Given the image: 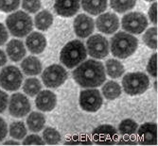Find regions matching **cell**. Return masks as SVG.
<instances>
[{"instance_id": "cell-16", "label": "cell", "mask_w": 158, "mask_h": 146, "mask_svg": "<svg viewBox=\"0 0 158 146\" xmlns=\"http://www.w3.org/2000/svg\"><path fill=\"white\" fill-rule=\"evenodd\" d=\"M139 141L143 145H155L157 143V125L153 123H145L138 129Z\"/></svg>"}, {"instance_id": "cell-4", "label": "cell", "mask_w": 158, "mask_h": 146, "mask_svg": "<svg viewBox=\"0 0 158 146\" xmlns=\"http://www.w3.org/2000/svg\"><path fill=\"white\" fill-rule=\"evenodd\" d=\"M6 25L12 36L22 38L32 31V19L24 11H15L6 19Z\"/></svg>"}, {"instance_id": "cell-21", "label": "cell", "mask_w": 158, "mask_h": 146, "mask_svg": "<svg viewBox=\"0 0 158 146\" xmlns=\"http://www.w3.org/2000/svg\"><path fill=\"white\" fill-rule=\"evenodd\" d=\"M82 9L92 15L102 13L107 8V0H81Z\"/></svg>"}, {"instance_id": "cell-31", "label": "cell", "mask_w": 158, "mask_h": 146, "mask_svg": "<svg viewBox=\"0 0 158 146\" xmlns=\"http://www.w3.org/2000/svg\"><path fill=\"white\" fill-rule=\"evenodd\" d=\"M143 41L146 43V45L152 49L157 48V29L156 27H151L145 32L143 36Z\"/></svg>"}, {"instance_id": "cell-10", "label": "cell", "mask_w": 158, "mask_h": 146, "mask_svg": "<svg viewBox=\"0 0 158 146\" xmlns=\"http://www.w3.org/2000/svg\"><path fill=\"white\" fill-rule=\"evenodd\" d=\"M89 56L95 58H103L109 54V42L107 39L102 35L97 34L90 37L86 42Z\"/></svg>"}, {"instance_id": "cell-24", "label": "cell", "mask_w": 158, "mask_h": 146, "mask_svg": "<svg viewBox=\"0 0 158 146\" xmlns=\"http://www.w3.org/2000/svg\"><path fill=\"white\" fill-rule=\"evenodd\" d=\"M103 96L108 100H114L120 96L121 87L114 81H109L102 87Z\"/></svg>"}, {"instance_id": "cell-39", "label": "cell", "mask_w": 158, "mask_h": 146, "mask_svg": "<svg viewBox=\"0 0 158 146\" xmlns=\"http://www.w3.org/2000/svg\"><path fill=\"white\" fill-rule=\"evenodd\" d=\"M8 134V128H7V124L6 122L0 118V141H2Z\"/></svg>"}, {"instance_id": "cell-3", "label": "cell", "mask_w": 158, "mask_h": 146, "mask_svg": "<svg viewBox=\"0 0 158 146\" xmlns=\"http://www.w3.org/2000/svg\"><path fill=\"white\" fill-rule=\"evenodd\" d=\"M86 57L87 51L83 43L79 40H73L67 42L61 51V62L67 68L72 69L82 62Z\"/></svg>"}, {"instance_id": "cell-42", "label": "cell", "mask_w": 158, "mask_h": 146, "mask_svg": "<svg viewBox=\"0 0 158 146\" xmlns=\"http://www.w3.org/2000/svg\"><path fill=\"white\" fill-rule=\"evenodd\" d=\"M154 89H155V90H157V81H155V82H154Z\"/></svg>"}, {"instance_id": "cell-13", "label": "cell", "mask_w": 158, "mask_h": 146, "mask_svg": "<svg viewBox=\"0 0 158 146\" xmlns=\"http://www.w3.org/2000/svg\"><path fill=\"white\" fill-rule=\"evenodd\" d=\"M97 28L105 34H113L119 27V19L114 13L107 12L99 15L96 21Z\"/></svg>"}, {"instance_id": "cell-20", "label": "cell", "mask_w": 158, "mask_h": 146, "mask_svg": "<svg viewBox=\"0 0 158 146\" xmlns=\"http://www.w3.org/2000/svg\"><path fill=\"white\" fill-rule=\"evenodd\" d=\"M21 69L27 76H37L42 72V63L36 57L31 56L21 62Z\"/></svg>"}, {"instance_id": "cell-27", "label": "cell", "mask_w": 158, "mask_h": 146, "mask_svg": "<svg viewBox=\"0 0 158 146\" xmlns=\"http://www.w3.org/2000/svg\"><path fill=\"white\" fill-rule=\"evenodd\" d=\"M41 89H42L41 82L35 77L27 78L23 85L24 92L31 97H33L36 94H38V93L41 91Z\"/></svg>"}, {"instance_id": "cell-11", "label": "cell", "mask_w": 158, "mask_h": 146, "mask_svg": "<svg viewBox=\"0 0 158 146\" xmlns=\"http://www.w3.org/2000/svg\"><path fill=\"white\" fill-rule=\"evenodd\" d=\"M31 103L28 99L20 93H16L10 96L9 103V110L11 116L15 118L26 116L31 111Z\"/></svg>"}, {"instance_id": "cell-37", "label": "cell", "mask_w": 158, "mask_h": 146, "mask_svg": "<svg viewBox=\"0 0 158 146\" xmlns=\"http://www.w3.org/2000/svg\"><path fill=\"white\" fill-rule=\"evenodd\" d=\"M8 38H9V33L7 28L5 27L4 25L0 23V45H3L8 41Z\"/></svg>"}, {"instance_id": "cell-38", "label": "cell", "mask_w": 158, "mask_h": 146, "mask_svg": "<svg viewBox=\"0 0 158 146\" xmlns=\"http://www.w3.org/2000/svg\"><path fill=\"white\" fill-rule=\"evenodd\" d=\"M156 10H157V4L153 3L150 10H149V18L152 21V24L156 25L157 24V16H156Z\"/></svg>"}, {"instance_id": "cell-41", "label": "cell", "mask_w": 158, "mask_h": 146, "mask_svg": "<svg viewBox=\"0 0 158 146\" xmlns=\"http://www.w3.org/2000/svg\"><path fill=\"white\" fill-rule=\"evenodd\" d=\"M9 144H11V145H18L19 143L17 141H14V140H8L4 143V145H9Z\"/></svg>"}, {"instance_id": "cell-32", "label": "cell", "mask_w": 158, "mask_h": 146, "mask_svg": "<svg viewBox=\"0 0 158 146\" xmlns=\"http://www.w3.org/2000/svg\"><path fill=\"white\" fill-rule=\"evenodd\" d=\"M20 0H0V10L10 12L18 9Z\"/></svg>"}, {"instance_id": "cell-7", "label": "cell", "mask_w": 158, "mask_h": 146, "mask_svg": "<svg viewBox=\"0 0 158 146\" xmlns=\"http://www.w3.org/2000/svg\"><path fill=\"white\" fill-rule=\"evenodd\" d=\"M67 78V72L58 64H53L46 68L43 72L42 79L44 85L50 89H56L64 83Z\"/></svg>"}, {"instance_id": "cell-33", "label": "cell", "mask_w": 158, "mask_h": 146, "mask_svg": "<svg viewBox=\"0 0 158 146\" xmlns=\"http://www.w3.org/2000/svg\"><path fill=\"white\" fill-rule=\"evenodd\" d=\"M22 7L30 13H35L41 9L40 0H23Z\"/></svg>"}, {"instance_id": "cell-40", "label": "cell", "mask_w": 158, "mask_h": 146, "mask_svg": "<svg viewBox=\"0 0 158 146\" xmlns=\"http://www.w3.org/2000/svg\"><path fill=\"white\" fill-rule=\"evenodd\" d=\"M7 63V56L5 55L4 51L0 49V66H3Z\"/></svg>"}, {"instance_id": "cell-19", "label": "cell", "mask_w": 158, "mask_h": 146, "mask_svg": "<svg viewBox=\"0 0 158 146\" xmlns=\"http://www.w3.org/2000/svg\"><path fill=\"white\" fill-rule=\"evenodd\" d=\"M7 55L14 62L20 61L26 56V48L22 41L11 40L7 45Z\"/></svg>"}, {"instance_id": "cell-15", "label": "cell", "mask_w": 158, "mask_h": 146, "mask_svg": "<svg viewBox=\"0 0 158 146\" xmlns=\"http://www.w3.org/2000/svg\"><path fill=\"white\" fill-rule=\"evenodd\" d=\"M81 0H56L54 9L63 17H72L80 10Z\"/></svg>"}, {"instance_id": "cell-34", "label": "cell", "mask_w": 158, "mask_h": 146, "mask_svg": "<svg viewBox=\"0 0 158 146\" xmlns=\"http://www.w3.org/2000/svg\"><path fill=\"white\" fill-rule=\"evenodd\" d=\"M157 54H152L149 63L147 65V71L152 77H157Z\"/></svg>"}, {"instance_id": "cell-36", "label": "cell", "mask_w": 158, "mask_h": 146, "mask_svg": "<svg viewBox=\"0 0 158 146\" xmlns=\"http://www.w3.org/2000/svg\"><path fill=\"white\" fill-rule=\"evenodd\" d=\"M8 94L0 90V113L5 111L8 106Z\"/></svg>"}, {"instance_id": "cell-5", "label": "cell", "mask_w": 158, "mask_h": 146, "mask_svg": "<svg viewBox=\"0 0 158 146\" xmlns=\"http://www.w3.org/2000/svg\"><path fill=\"white\" fill-rule=\"evenodd\" d=\"M122 86L127 94L137 95L149 89L150 79L144 73H129L122 79Z\"/></svg>"}, {"instance_id": "cell-2", "label": "cell", "mask_w": 158, "mask_h": 146, "mask_svg": "<svg viewBox=\"0 0 158 146\" xmlns=\"http://www.w3.org/2000/svg\"><path fill=\"white\" fill-rule=\"evenodd\" d=\"M138 45L135 37L126 32H118L111 39V52L118 58H126L132 56Z\"/></svg>"}, {"instance_id": "cell-14", "label": "cell", "mask_w": 158, "mask_h": 146, "mask_svg": "<svg viewBox=\"0 0 158 146\" xmlns=\"http://www.w3.org/2000/svg\"><path fill=\"white\" fill-rule=\"evenodd\" d=\"M94 20L86 14H80L74 20V31L80 38H87L94 32Z\"/></svg>"}, {"instance_id": "cell-8", "label": "cell", "mask_w": 158, "mask_h": 146, "mask_svg": "<svg viewBox=\"0 0 158 146\" xmlns=\"http://www.w3.org/2000/svg\"><path fill=\"white\" fill-rule=\"evenodd\" d=\"M148 26L147 17L141 12H130L122 18V27L127 32L140 34Z\"/></svg>"}, {"instance_id": "cell-9", "label": "cell", "mask_w": 158, "mask_h": 146, "mask_svg": "<svg viewBox=\"0 0 158 146\" xmlns=\"http://www.w3.org/2000/svg\"><path fill=\"white\" fill-rule=\"evenodd\" d=\"M102 96L98 90H85L81 92L80 94V106L88 112H96L102 106Z\"/></svg>"}, {"instance_id": "cell-23", "label": "cell", "mask_w": 158, "mask_h": 146, "mask_svg": "<svg viewBox=\"0 0 158 146\" xmlns=\"http://www.w3.org/2000/svg\"><path fill=\"white\" fill-rule=\"evenodd\" d=\"M34 23L39 30H48L53 23V16L48 10H42L35 16Z\"/></svg>"}, {"instance_id": "cell-1", "label": "cell", "mask_w": 158, "mask_h": 146, "mask_svg": "<svg viewBox=\"0 0 158 146\" xmlns=\"http://www.w3.org/2000/svg\"><path fill=\"white\" fill-rule=\"evenodd\" d=\"M75 81L82 88H96L103 84L106 80L103 64L94 60L81 63L73 71Z\"/></svg>"}, {"instance_id": "cell-12", "label": "cell", "mask_w": 158, "mask_h": 146, "mask_svg": "<svg viewBox=\"0 0 158 146\" xmlns=\"http://www.w3.org/2000/svg\"><path fill=\"white\" fill-rule=\"evenodd\" d=\"M94 141L99 145H110L116 143L118 135V131L114 126L104 124L97 127L92 133Z\"/></svg>"}, {"instance_id": "cell-29", "label": "cell", "mask_w": 158, "mask_h": 146, "mask_svg": "<svg viewBox=\"0 0 158 146\" xmlns=\"http://www.w3.org/2000/svg\"><path fill=\"white\" fill-rule=\"evenodd\" d=\"M10 135L15 140H23L27 135V128L23 122H14L10 125Z\"/></svg>"}, {"instance_id": "cell-26", "label": "cell", "mask_w": 158, "mask_h": 146, "mask_svg": "<svg viewBox=\"0 0 158 146\" xmlns=\"http://www.w3.org/2000/svg\"><path fill=\"white\" fill-rule=\"evenodd\" d=\"M136 0H110L111 8L118 13H123L134 9Z\"/></svg>"}, {"instance_id": "cell-22", "label": "cell", "mask_w": 158, "mask_h": 146, "mask_svg": "<svg viewBox=\"0 0 158 146\" xmlns=\"http://www.w3.org/2000/svg\"><path fill=\"white\" fill-rule=\"evenodd\" d=\"M46 124V118L45 116L39 113V112H32L28 115L27 119V128L31 132H40L43 130Z\"/></svg>"}, {"instance_id": "cell-43", "label": "cell", "mask_w": 158, "mask_h": 146, "mask_svg": "<svg viewBox=\"0 0 158 146\" xmlns=\"http://www.w3.org/2000/svg\"><path fill=\"white\" fill-rule=\"evenodd\" d=\"M146 1H154V0H146Z\"/></svg>"}, {"instance_id": "cell-25", "label": "cell", "mask_w": 158, "mask_h": 146, "mask_svg": "<svg viewBox=\"0 0 158 146\" xmlns=\"http://www.w3.org/2000/svg\"><path fill=\"white\" fill-rule=\"evenodd\" d=\"M105 66L108 76L112 78H118L124 74L123 65L117 60H108L105 63Z\"/></svg>"}, {"instance_id": "cell-35", "label": "cell", "mask_w": 158, "mask_h": 146, "mask_svg": "<svg viewBox=\"0 0 158 146\" xmlns=\"http://www.w3.org/2000/svg\"><path fill=\"white\" fill-rule=\"evenodd\" d=\"M23 144L24 145H44L45 141L37 135H31V136H27L23 140Z\"/></svg>"}, {"instance_id": "cell-28", "label": "cell", "mask_w": 158, "mask_h": 146, "mask_svg": "<svg viewBox=\"0 0 158 146\" xmlns=\"http://www.w3.org/2000/svg\"><path fill=\"white\" fill-rule=\"evenodd\" d=\"M138 128L137 124L131 120V119H126L124 121H122L118 126V130H119V133L122 136H132L135 135L136 130Z\"/></svg>"}, {"instance_id": "cell-6", "label": "cell", "mask_w": 158, "mask_h": 146, "mask_svg": "<svg viewBox=\"0 0 158 146\" xmlns=\"http://www.w3.org/2000/svg\"><path fill=\"white\" fill-rule=\"evenodd\" d=\"M23 81L21 71L15 66H7L0 73V86L4 90L14 92L17 91Z\"/></svg>"}, {"instance_id": "cell-18", "label": "cell", "mask_w": 158, "mask_h": 146, "mask_svg": "<svg viewBox=\"0 0 158 146\" xmlns=\"http://www.w3.org/2000/svg\"><path fill=\"white\" fill-rule=\"evenodd\" d=\"M26 45L32 54H41L47 46V41L42 33L31 32L26 40Z\"/></svg>"}, {"instance_id": "cell-17", "label": "cell", "mask_w": 158, "mask_h": 146, "mask_svg": "<svg viewBox=\"0 0 158 146\" xmlns=\"http://www.w3.org/2000/svg\"><path fill=\"white\" fill-rule=\"evenodd\" d=\"M57 98L56 95L50 91H43L39 92L35 99L36 108L41 111H51L56 107Z\"/></svg>"}, {"instance_id": "cell-30", "label": "cell", "mask_w": 158, "mask_h": 146, "mask_svg": "<svg viewBox=\"0 0 158 146\" xmlns=\"http://www.w3.org/2000/svg\"><path fill=\"white\" fill-rule=\"evenodd\" d=\"M43 138H44V141L48 144L54 145L61 141V135L56 129L52 127H48L44 130L43 132Z\"/></svg>"}]
</instances>
